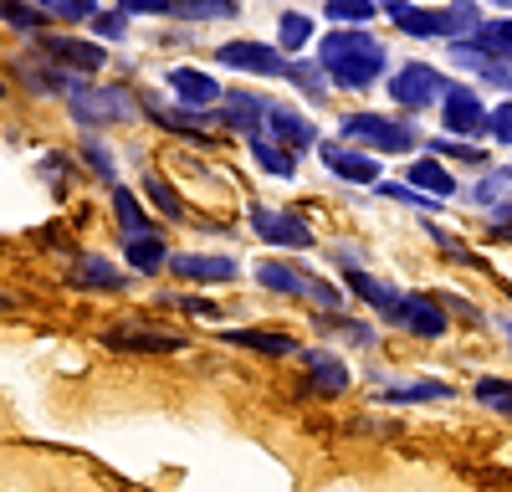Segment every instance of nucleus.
I'll use <instances>...</instances> for the list:
<instances>
[{
    "label": "nucleus",
    "instance_id": "obj_1",
    "mask_svg": "<svg viewBox=\"0 0 512 492\" xmlns=\"http://www.w3.org/2000/svg\"><path fill=\"white\" fill-rule=\"evenodd\" d=\"M103 349H113V354H175V349H185V339L159 334V328H139V323H118L103 334Z\"/></svg>",
    "mask_w": 512,
    "mask_h": 492
},
{
    "label": "nucleus",
    "instance_id": "obj_2",
    "mask_svg": "<svg viewBox=\"0 0 512 492\" xmlns=\"http://www.w3.org/2000/svg\"><path fill=\"white\" fill-rule=\"evenodd\" d=\"M72 287H93V293H118V287L128 282L108 257H82L77 267H72V277H67Z\"/></svg>",
    "mask_w": 512,
    "mask_h": 492
},
{
    "label": "nucleus",
    "instance_id": "obj_3",
    "mask_svg": "<svg viewBox=\"0 0 512 492\" xmlns=\"http://www.w3.org/2000/svg\"><path fill=\"white\" fill-rule=\"evenodd\" d=\"M390 318L405 323V328H415V334H425V339H436L441 328H446L441 308H436V303H425V298H400V308H395Z\"/></svg>",
    "mask_w": 512,
    "mask_h": 492
},
{
    "label": "nucleus",
    "instance_id": "obj_4",
    "mask_svg": "<svg viewBox=\"0 0 512 492\" xmlns=\"http://www.w3.org/2000/svg\"><path fill=\"white\" fill-rule=\"evenodd\" d=\"M169 267H175L180 277H190V282H231L236 277V262L231 257H175V262H169Z\"/></svg>",
    "mask_w": 512,
    "mask_h": 492
},
{
    "label": "nucleus",
    "instance_id": "obj_5",
    "mask_svg": "<svg viewBox=\"0 0 512 492\" xmlns=\"http://www.w3.org/2000/svg\"><path fill=\"white\" fill-rule=\"evenodd\" d=\"M256 231L272 246H308V226H297L292 216H272V211H256Z\"/></svg>",
    "mask_w": 512,
    "mask_h": 492
},
{
    "label": "nucleus",
    "instance_id": "obj_6",
    "mask_svg": "<svg viewBox=\"0 0 512 492\" xmlns=\"http://www.w3.org/2000/svg\"><path fill=\"white\" fill-rule=\"evenodd\" d=\"M349 293H359V298H364V303H374L379 313H395V308H400V293H395V287L374 282L369 272H349Z\"/></svg>",
    "mask_w": 512,
    "mask_h": 492
},
{
    "label": "nucleus",
    "instance_id": "obj_7",
    "mask_svg": "<svg viewBox=\"0 0 512 492\" xmlns=\"http://www.w3.org/2000/svg\"><path fill=\"white\" fill-rule=\"evenodd\" d=\"M308 369H313V385H318V395H344L349 375H344V364H338L333 354H308Z\"/></svg>",
    "mask_w": 512,
    "mask_h": 492
},
{
    "label": "nucleus",
    "instance_id": "obj_8",
    "mask_svg": "<svg viewBox=\"0 0 512 492\" xmlns=\"http://www.w3.org/2000/svg\"><path fill=\"white\" fill-rule=\"evenodd\" d=\"M226 344H241V349H256V354H292L297 349L287 334H256V328H236V334H226Z\"/></svg>",
    "mask_w": 512,
    "mask_h": 492
},
{
    "label": "nucleus",
    "instance_id": "obj_9",
    "mask_svg": "<svg viewBox=\"0 0 512 492\" xmlns=\"http://www.w3.org/2000/svg\"><path fill=\"white\" fill-rule=\"evenodd\" d=\"M128 262H134V272H154V267H164L169 257H164V241H159V231H149V236H134V241H128Z\"/></svg>",
    "mask_w": 512,
    "mask_h": 492
},
{
    "label": "nucleus",
    "instance_id": "obj_10",
    "mask_svg": "<svg viewBox=\"0 0 512 492\" xmlns=\"http://www.w3.org/2000/svg\"><path fill=\"white\" fill-rule=\"evenodd\" d=\"M113 211H118V226H123V241H134V236H149L154 226L144 221V211L134 205V195L128 190H113Z\"/></svg>",
    "mask_w": 512,
    "mask_h": 492
},
{
    "label": "nucleus",
    "instance_id": "obj_11",
    "mask_svg": "<svg viewBox=\"0 0 512 492\" xmlns=\"http://www.w3.org/2000/svg\"><path fill=\"white\" fill-rule=\"evenodd\" d=\"M256 277H262L267 287H282V293H303V282H297V272H292V267L262 262V267H256Z\"/></svg>",
    "mask_w": 512,
    "mask_h": 492
},
{
    "label": "nucleus",
    "instance_id": "obj_12",
    "mask_svg": "<svg viewBox=\"0 0 512 492\" xmlns=\"http://www.w3.org/2000/svg\"><path fill=\"white\" fill-rule=\"evenodd\" d=\"M144 190H149V200H159V211H164L169 221H180V216H185V205L175 200V190H169L164 180H154V175H149V185H144Z\"/></svg>",
    "mask_w": 512,
    "mask_h": 492
},
{
    "label": "nucleus",
    "instance_id": "obj_13",
    "mask_svg": "<svg viewBox=\"0 0 512 492\" xmlns=\"http://www.w3.org/2000/svg\"><path fill=\"white\" fill-rule=\"evenodd\" d=\"M333 170L349 175V180H374V164L369 159H349V154H333Z\"/></svg>",
    "mask_w": 512,
    "mask_h": 492
},
{
    "label": "nucleus",
    "instance_id": "obj_14",
    "mask_svg": "<svg viewBox=\"0 0 512 492\" xmlns=\"http://www.w3.org/2000/svg\"><path fill=\"white\" fill-rule=\"evenodd\" d=\"M52 52H62V57H72L82 67H98V52L93 47H77V41H52Z\"/></svg>",
    "mask_w": 512,
    "mask_h": 492
},
{
    "label": "nucleus",
    "instance_id": "obj_15",
    "mask_svg": "<svg viewBox=\"0 0 512 492\" xmlns=\"http://www.w3.org/2000/svg\"><path fill=\"white\" fill-rule=\"evenodd\" d=\"M477 400H497V405H512V385H502V380H482V385H477Z\"/></svg>",
    "mask_w": 512,
    "mask_h": 492
},
{
    "label": "nucleus",
    "instance_id": "obj_16",
    "mask_svg": "<svg viewBox=\"0 0 512 492\" xmlns=\"http://www.w3.org/2000/svg\"><path fill=\"white\" fill-rule=\"evenodd\" d=\"M415 180H420V185H431V190H441V195L451 190V180L436 170V164H420V170H415Z\"/></svg>",
    "mask_w": 512,
    "mask_h": 492
},
{
    "label": "nucleus",
    "instance_id": "obj_17",
    "mask_svg": "<svg viewBox=\"0 0 512 492\" xmlns=\"http://www.w3.org/2000/svg\"><path fill=\"white\" fill-rule=\"evenodd\" d=\"M88 164H93V170H98L103 180H113V164H108V154H103L98 144H88Z\"/></svg>",
    "mask_w": 512,
    "mask_h": 492
},
{
    "label": "nucleus",
    "instance_id": "obj_18",
    "mask_svg": "<svg viewBox=\"0 0 512 492\" xmlns=\"http://www.w3.org/2000/svg\"><path fill=\"white\" fill-rule=\"evenodd\" d=\"M16 308V298H6V293H0V313H11Z\"/></svg>",
    "mask_w": 512,
    "mask_h": 492
}]
</instances>
